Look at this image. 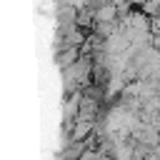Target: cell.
Here are the masks:
<instances>
[{"mask_svg":"<svg viewBox=\"0 0 160 160\" xmlns=\"http://www.w3.org/2000/svg\"><path fill=\"white\" fill-rule=\"evenodd\" d=\"M115 15H118L115 5H100V10H98V20L105 22V25H110V22L115 20Z\"/></svg>","mask_w":160,"mask_h":160,"instance_id":"cell-1","label":"cell"},{"mask_svg":"<svg viewBox=\"0 0 160 160\" xmlns=\"http://www.w3.org/2000/svg\"><path fill=\"white\" fill-rule=\"evenodd\" d=\"M75 60H78V50H75V48H68V50L60 52V60H58V62H60V68H70Z\"/></svg>","mask_w":160,"mask_h":160,"instance_id":"cell-2","label":"cell"},{"mask_svg":"<svg viewBox=\"0 0 160 160\" xmlns=\"http://www.w3.org/2000/svg\"><path fill=\"white\" fill-rule=\"evenodd\" d=\"M155 28L160 30V12H158V18H155Z\"/></svg>","mask_w":160,"mask_h":160,"instance_id":"cell-3","label":"cell"}]
</instances>
